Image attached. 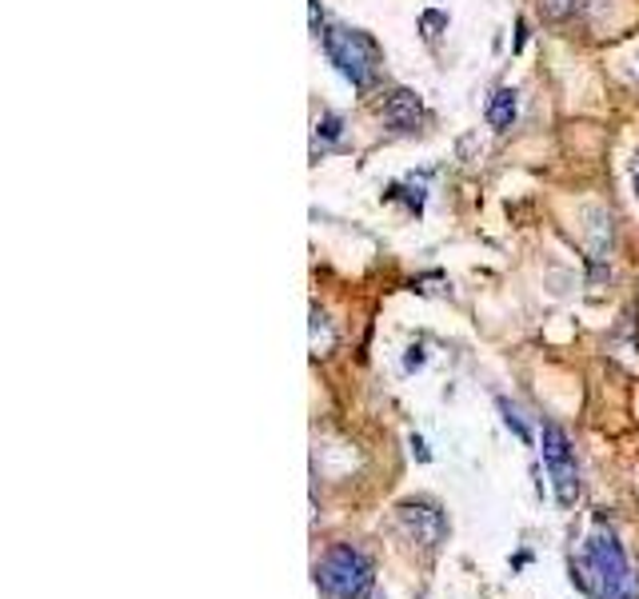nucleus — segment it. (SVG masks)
Here are the masks:
<instances>
[{
  "label": "nucleus",
  "mask_w": 639,
  "mask_h": 599,
  "mask_svg": "<svg viewBox=\"0 0 639 599\" xmlns=\"http://www.w3.org/2000/svg\"><path fill=\"white\" fill-rule=\"evenodd\" d=\"M631 189H636V200H639V156L636 164H631Z\"/></svg>",
  "instance_id": "obj_12"
},
{
  "label": "nucleus",
  "mask_w": 639,
  "mask_h": 599,
  "mask_svg": "<svg viewBox=\"0 0 639 599\" xmlns=\"http://www.w3.org/2000/svg\"><path fill=\"white\" fill-rule=\"evenodd\" d=\"M576 583L584 591H591L596 599H636V576H631V564L619 548V539L611 528L599 524L588 536V551L579 559L576 568Z\"/></svg>",
  "instance_id": "obj_1"
},
{
  "label": "nucleus",
  "mask_w": 639,
  "mask_h": 599,
  "mask_svg": "<svg viewBox=\"0 0 639 599\" xmlns=\"http://www.w3.org/2000/svg\"><path fill=\"white\" fill-rule=\"evenodd\" d=\"M320 29H324V17H320V4L312 0V32L320 37Z\"/></svg>",
  "instance_id": "obj_11"
},
{
  "label": "nucleus",
  "mask_w": 639,
  "mask_h": 599,
  "mask_svg": "<svg viewBox=\"0 0 639 599\" xmlns=\"http://www.w3.org/2000/svg\"><path fill=\"white\" fill-rule=\"evenodd\" d=\"M316 583L328 591L332 599H368L372 583H376V571H372V559L359 548L336 544V548H328V556L316 564Z\"/></svg>",
  "instance_id": "obj_3"
},
{
  "label": "nucleus",
  "mask_w": 639,
  "mask_h": 599,
  "mask_svg": "<svg viewBox=\"0 0 639 599\" xmlns=\"http://www.w3.org/2000/svg\"><path fill=\"white\" fill-rule=\"evenodd\" d=\"M499 412H504V424H508V428L516 432L519 439H528V428H524V419H519V412L511 408L508 399H499Z\"/></svg>",
  "instance_id": "obj_9"
},
{
  "label": "nucleus",
  "mask_w": 639,
  "mask_h": 599,
  "mask_svg": "<svg viewBox=\"0 0 639 599\" xmlns=\"http://www.w3.org/2000/svg\"><path fill=\"white\" fill-rule=\"evenodd\" d=\"M399 519H404V528H408V536H416L424 548H436L439 536H444V516H439L432 504H399Z\"/></svg>",
  "instance_id": "obj_5"
},
{
  "label": "nucleus",
  "mask_w": 639,
  "mask_h": 599,
  "mask_svg": "<svg viewBox=\"0 0 639 599\" xmlns=\"http://www.w3.org/2000/svg\"><path fill=\"white\" fill-rule=\"evenodd\" d=\"M384 120H388L396 132H416L424 124V104L412 89H396L384 100Z\"/></svg>",
  "instance_id": "obj_6"
},
{
  "label": "nucleus",
  "mask_w": 639,
  "mask_h": 599,
  "mask_svg": "<svg viewBox=\"0 0 639 599\" xmlns=\"http://www.w3.org/2000/svg\"><path fill=\"white\" fill-rule=\"evenodd\" d=\"M324 52H328L332 64H336L356 89H372V84H376L384 52H379V44L364 29H344V24L328 29L324 32Z\"/></svg>",
  "instance_id": "obj_2"
},
{
  "label": "nucleus",
  "mask_w": 639,
  "mask_h": 599,
  "mask_svg": "<svg viewBox=\"0 0 639 599\" xmlns=\"http://www.w3.org/2000/svg\"><path fill=\"white\" fill-rule=\"evenodd\" d=\"M539 448H544V468H548V476H551L556 499L564 508H571L579 496V468H576V448H571L568 432L548 419L544 432H539Z\"/></svg>",
  "instance_id": "obj_4"
},
{
  "label": "nucleus",
  "mask_w": 639,
  "mask_h": 599,
  "mask_svg": "<svg viewBox=\"0 0 639 599\" xmlns=\"http://www.w3.org/2000/svg\"><path fill=\"white\" fill-rule=\"evenodd\" d=\"M339 132H344V124H339V116L336 112H324V116L316 120V136H312V152H328L332 144L339 140Z\"/></svg>",
  "instance_id": "obj_8"
},
{
  "label": "nucleus",
  "mask_w": 639,
  "mask_h": 599,
  "mask_svg": "<svg viewBox=\"0 0 639 599\" xmlns=\"http://www.w3.org/2000/svg\"><path fill=\"white\" fill-rule=\"evenodd\" d=\"M544 9L551 12V17H568L571 9V0H544Z\"/></svg>",
  "instance_id": "obj_10"
},
{
  "label": "nucleus",
  "mask_w": 639,
  "mask_h": 599,
  "mask_svg": "<svg viewBox=\"0 0 639 599\" xmlns=\"http://www.w3.org/2000/svg\"><path fill=\"white\" fill-rule=\"evenodd\" d=\"M516 92L511 89H499L488 104V124L491 129H511V120H516Z\"/></svg>",
  "instance_id": "obj_7"
},
{
  "label": "nucleus",
  "mask_w": 639,
  "mask_h": 599,
  "mask_svg": "<svg viewBox=\"0 0 639 599\" xmlns=\"http://www.w3.org/2000/svg\"><path fill=\"white\" fill-rule=\"evenodd\" d=\"M631 72H636V77H639V52H636V57H631Z\"/></svg>",
  "instance_id": "obj_13"
}]
</instances>
